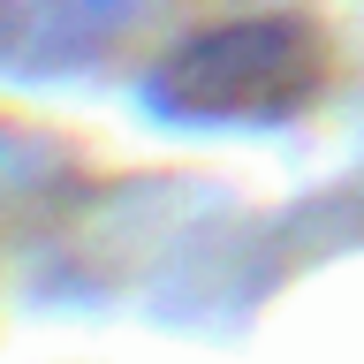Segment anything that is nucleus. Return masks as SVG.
<instances>
[{
	"instance_id": "nucleus-1",
	"label": "nucleus",
	"mask_w": 364,
	"mask_h": 364,
	"mask_svg": "<svg viewBox=\"0 0 364 364\" xmlns=\"http://www.w3.org/2000/svg\"><path fill=\"white\" fill-rule=\"evenodd\" d=\"M318 38L304 23L258 16V23H220L175 46L152 76V99L182 122H281L304 107L318 84Z\"/></svg>"
},
{
	"instance_id": "nucleus-2",
	"label": "nucleus",
	"mask_w": 364,
	"mask_h": 364,
	"mask_svg": "<svg viewBox=\"0 0 364 364\" xmlns=\"http://www.w3.org/2000/svg\"><path fill=\"white\" fill-rule=\"evenodd\" d=\"M136 16V0H0V61L8 68H68Z\"/></svg>"
}]
</instances>
